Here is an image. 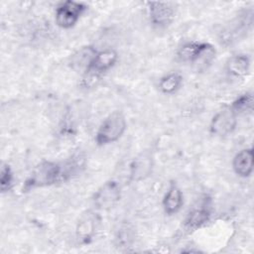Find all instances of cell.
Here are the masks:
<instances>
[{
	"label": "cell",
	"mask_w": 254,
	"mask_h": 254,
	"mask_svg": "<svg viewBox=\"0 0 254 254\" xmlns=\"http://www.w3.org/2000/svg\"><path fill=\"white\" fill-rule=\"evenodd\" d=\"M71 163L61 164L52 161L41 162L31 173L24 185L25 190L52 186L66 181L74 170Z\"/></svg>",
	"instance_id": "6da1fadb"
},
{
	"label": "cell",
	"mask_w": 254,
	"mask_h": 254,
	"mask_svg": "<svg viewBox=\"0 0 254 254\" xmlns=\"http://www.w3.org/2000/svg\"><path fill=\"white\" fill-rule=\"evenodd\" d=\"M126 128L125 116L120 111H114L100 124L95 135V142L99 146L114 143L121 138Z\"/></svg>",
	"instance_id": "7a4b0ae2"
},
{
	"label": "cell",
	"mask_w": 254,
	"mask_h": 254,
	"mask_svg": "<svg viewBox=\"0 0 254 254\" xmlns=\"http://www.w3.org/2000/svg\"><path fill=\"white\" fill-rule=\"evenodd\" d=\"M178 57L185 63L206 66L214 60L215 50L208 43L188 42L179 49Z\"/></svg>",
	"instance_id": "3957f363"
},
{
	"label": "cell",
	"mask_w": 254,
	"mask_h": 254,
	"mask_svg": "<svg viewBox=\"0 0 254 254\" xmlns=\"http://www.w3.org/2000/svg\"><path fill=\"white\" fill-rule=\"evenodd\" d=\"M86 6L81 2L64 1L61 3L56 10V23L63 29L73 27L79 20Z\"/></svg>",
	"instance_id": "277c9868"
},
{
	"label": "cell",
	"mask_w": 254,
	"mask_h": 254,
	"mask_svg": "<svg viewBox=\"0 0 254 254\" xmlns=\"http://www.w3.org/2000/svg\"><path fill=\"white\" fill-rule=\"evenodd\" d=\"M237 114L230 108L218 111L211 119L209 130L213 135L226 136L232 133L237 125Z\"/></svg>",
	"instance_id": "5b68a950"
},
{
	"label": "cell",
	"mask_w": 254,
	"mask_h": 254,
	"mask_svg": "<svg viewBox=\"0 0 254 254\" xmlns=\"http://www.w3.org/2000/svg\"><path fill=\"white\" fill-rule=\"evenodd\" d=\"M149 16L151 22L160 28L169 26L175 18V9L172 3L154 1L149 2Z\"/></svg>",
	"instance_id": "8992f818"
},
{
	"label": "cell",
	"mask_w": 254,
	"mask_h": 254,
	"mask_svg": "<svg viewBox=\"0 0 254 254\" xmlns=\"http://www.w3.org/2000/svg\"><path fill=\"white\" fill-rule=\"evenodd\" d=\"M120 198V188L116 182L105 183L94 194V203L100 208H109Z\"/></svg>",
	"instance_id": "52a82bcc"
},
{
	"label": "cell",
	"mask_w": 254,
	"mask_h": 254,
	"mask_svg": "<svg viewBox=\"0 0 254 254\" xmlns=\"http://www.w3.org/2000/svg\"><path fill=\"white\" fill-rule=\"evenodd\" d=\"M253 148H247L237 153L233 159L232 167L236 175L241 178L251 176L253 172Z\"/></svg>",
	"instance_id": "ba28073f"
},
{
	"label": "cell",
	"mask_w": 254,
	"mask_h": 254,
	"mask_svg": "<svg viewBox=\"0 0 254 254\" xmlns=\"http://www.w3.org/2000/svg\"><path fill=\"white\" fill-rule=\"evenodd\" d=\"M118 60V55L116 51L112 49H106L101 52H97L91 66L88 70H92L98 74H102L103 72L109 70L114 66Z\"/></svg>",
	"instance_id": "9c48e42d"
},
{
	"label": "cell",
	"mask_w": 254,
	"mask_h": 254,
	"mask_svg": "<svg viewBox=\"0 0 254 254\" xmlns=\"http://www.w3.org/2000/svg\"><path fill=\"white\" fill-rule=\"evenodd\" d=\"M97 54V51L92 46H85L76 51L70 60L71 66L75 70L87 71Z\"/></svg>",
	"instance_id": "30bf717a"
},
{
	"label": "cell",
	"mask_w": 254,
	"mask_h": 254,
	"mask_svg": "<svg viewBox=\"0 0 254 254\" xmlns=\"http://www.w3.org/2000/svg\"><path fill=\"white\" fill-rule=\"evenodd\" d=\"M183 193L180 188L172 184L163 198V207L167 214L177 213L183 205Z\"/></svg>",
	"instance_id": "8fae6325"
},
{
	"label": "cell",
	"mask_w": 254,
	"mask_h": 254,
	"mask_svg": "<svg viewBox=\"0 0 254 254\" xmlns=\"http://www.w3.org/2000/svg\"><path fill=\"white\" fill-rule=\"evenodd\" d=\"M227 71L235 77L245 76L250 68V60L245 55H235L228 59L226 63Z\"/></svg>",
	"instance_id": "7c38bea8"
},
{
	"label": "cell",
	"mask_w": 254,
	"mask_h": 254,
	"mask_svg": "<svg viewBox=\"0 0 254 254\" xmlns=\"http://www.w3.org/2000/svg\"><path fill=\"white\" fill-rule=\"evenodd\" d=\"M95 232L94 218L91 215L83 216L76 226V238L79 243L86 244L92 239Z\"/></svg>",
	"instance_id": "4fadbf2b"
},
{
	"label": "cell",
	"mask_w": 254,
	"mask_h": 254,
	"mask_svg": "<svg viewBox=\"0 0 254 254\" xmlns=\"http://www.w3.org/2000/svg\"><path fill=\"white\" fill-rule=\"evenodd\" d=\"M183 77L178 72H172L160 79L159 88L166 94H172L176 92L182 85Z\"/></svg>",
	"instance_id": "5bb4252c"
},
{
	"label": "cell",
	"mask_w": 254,
	"mask_h": 254,
	"mask_svg": "<svg viewBox=\"0 0 254 254\" xmlns=\"http://www.w3.org/2000/svg\"><path fill=\"white\" fill-rule=\"evenodd\" d=\"M209 211L205 208H196L190 211L185 221V225L189 229H196L205 224L209 219Z\"/></svg>",
	"instance_id": "9a60e30c"
},
{
	"label": "cell",
	"mask_w": 254,
	"mask_h": 254,
	"mask_svg": "<svg viewBox=\"0 0 254 254\" xmlns=\"http://www.w3.org/2000/svg\"><path fill=\"white\" fill-rule=\"evenodd\" d=\"M151 172V161L146 156L134 160L131 167V177L133 180H141Z\"/></svg>",
	"instance_id": "2e32d148"
},
{
	"label": "cell",
	"mask_w": 254,
	"mask_h": 254,
	"mask_svg": "<svg viewBox=\"0 0 254 254\" xmlns=\"http://www.w3.org/2000/svg\"><path fill=\"white\" fill-rule=\"evenodd\" d=\"M230 108L236 113H247L253 109V95L252 93H244L237 97L231 104Z\"/></svg>",
	"instance_id": "e0dca14e"
},
{
	"label": "cell",
	"mask_w": 254,
	"mask_h": 254,
	"mask_svg": "<svg viewBox=\"0 0 254 254\" xmlns=\"http://www.w3.org/2000/svg\"><path fill=\"white\" fill-rule=\"evenodd\" d=\"M13 181H14V176H13V172L10 168V166L8 165H2L1 168V173H0V189L2 192L8 191L12 185H13Z\"/></svg>",
	"instance_id": "ac0fdd59"
}]
</instances>
